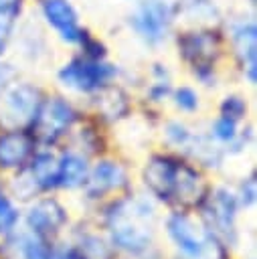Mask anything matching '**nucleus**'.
I'll list each match as a JSON object with an SVG mask.
<instances>
[{
    "label": "nucleus",
    "instance_id": "obj_1",
    "mask_svg": "<svg viewBox=\"0 0 257 259\" xmlns=\"http://www.w3.org/2000/svg\"><path fill=\"white\" fill-rule=\"evenodd\" d=\"M152 206L144 200H123L109 214V231L113 241L127 251H142L148 247L152 229Z\"/></svg>",
    "mask_w": 257,
    "mask_h": 259
},
{
    "label": "nucleus",
    "instance_id": "obj_2",
    "mask_svg": "<svg viewBox=\"0 0 257 259\" xmlns=\"http://www.w3.org/2000/svg\"><path fill=\"white\" fill-rule=\"evenodd\" d=\"M113 75L115 69L111 65H105L99 59H91V57L73 59L59 71L61 83L77 91H95L103 87Z\"/></svg>",
    "mask_w": 257,
    "mask_h": 259
},
{
    "label": "nucleus",
    "instance_id": "obj_3",
    "mask_svg": "<svg viewBox=\"0 0 257 259\" xmlns=\"http://www.w3.org/2000/svg\"><path fill=\"white\" fill-rule=\"evenodd\" d=\"M172 22V8L164 0H144L132 14L134 30L148 42L158 45L166 38Z\"/></svg>",
    "mask_w": 257,
    "mask_h": 259
},
{
    "label": "nucleus",
    "instance_id": "obj_4",
    "mask_svg": "<svg viewBox=\"0 0 257 259\" xmlns=\"http://www.w3.org/2000/svg\"><path fill=\"white\" fill-rule=\"evenodd\" d=\"M73 119H75L73 107L65 99L53 97V99H49V101L38 105L36 115L32 117V123H34L36 136L45 144H51L61 134H65V130L73 123Z\"/></svg>",
    "mask_w": 257,
    "mask_h": 259
},
{
    "label": "nucleus",
    "instance_id": "obj_5",
    "mask_svg": "<svg viewBox=\"0 0 257 259\" xmlns=\"http://www.w3.org/2000/svg\"><path fill=\"white\" fill-rule=\"evenodd\" d=\"M168 233H170L172 241L188 257H194V255L202 253L212 243V237H208L206 231L196 221H192L190 217L180 214V212L178 214H172L168 219Z\"/></svg>",
    "mask_w": 257,
    "mask_h": 259
},
{
    "label": "nucleus",
    "instance_id": "obj_6",
    "mask_svg": "<svg viewBox=\"0 0 257 259\" xmlns=\"http://www.w3.org/2000/svg\"><path fill=\"white\" fill-rule=\"evenodd\" d=\"M180 166L176 160L172 158H164V156H154L150 160V164L144 170V178L148 188L164 200H170L174 196L176 190V180H178V172Z\"/></svg>",
    "mask_w": 257,
    "mask_h": 259
},
{
    "label": "nucleus",
    "instance_id": "obj_7",
    "mask_svg": "<svg viewBox=\"0 0 257 259\" xmlns=\"http://www.w3.org/2000/svg\"><path fill=\"white\" fill-rule=\"evenodd\" d=\"M40 105L38 89L32 85H16L4 95V117L12 125L28 123Z\"/></svg>",
    "mask_w": 257,
    "mask_h": 259
},
{
    "label": "nucleus",
    "instance_id": "obj_8",
    "mask_svg": "<svg viewBox=\"0 0 257 259\" xmlns=\"http://www.w3.org/2000/svg\"><path fill=\"white\" fill-rule=\"evenodd\" d=\"M42 14L47 22L69 42H79L83 40V30L79 26V18L75 8L71 6L69 0H42Z\"/></svg>",
    "mask_w": 257,
    "mask_h": 259
},
{
    "label": "nucleus",
    "instance_id": "obj_9",
    "mask_svg": "<svg viewBox=\"0 0 257 259\" xmlns=\"http://www.w3.org/2000/svg\"><path fill=\"white\" fill-rule=\"evenodd\" d=\"M67 221V212L65 208L57 202V200H40L36 202L30 212H28V225L32 227V231H36L38 235H51L57 233Z\"/></svg>",
    "mask_w": 257,
    "mask_h": 259
},
{
    "label": "nucleus",
    "instance_id": "obj_10",
    "mask_svg": "<svg viewBox=\"0 0 257 259\" xmlns=\"http://www.w3.org/2000/svg\"><path fill=\"white\" fill-rule=\"evenodd\" d=\"M32 152V138L24 132H8L0 136V166L18 168Z\"/></svg>",
    "mask_w": 257,
    "mask_h": 259
},
{
    "label": "nucleus",
    "instance_id": "obj_11",
    "mask_svg": "<svg viewBox=\"0 0 257 259\" xmlns=\"http://www.w3.org/2000/svg\"><path fill=\"white\" fill-rule=\"evenodd\" d=\"M125 184V172L119 164L115 162H99L91 176H89V182H87V194L91 198H97L101 196L103 192L107 190H113V188H119Z\"/></svg>",
    "mask_w": 257,
    "mask_h": 259
},
{
    "label": "nucleus",
    "instance_id": "obj_12",
    "mask_svg": "<svg viewBox=\"0 0 257 259\" xmlns=\"http://www.w3.org/2000/svg\"><path fill=\"white\" fill-rule=\"evenodd\" d=\"M180 47H182L184 57L192 61L194 67L208 69V63L212 61L217 53V38L208 32H192L180 40Z\"/></svg>",
    "mask_w": 257,
    "mask_h": 259
},
{
    "label": "nucleus",
    "instance_id": "obj_13",
    "mask_svg": "<svg viewBox=\"0 0 257 259\" xmlns=\"http://www.w3.org/2000/svg\"><path fill=\"white\" fill-rule=\"evenodd\" d=\"M255 24L249 22V24H239L233 32V40H235V47H237V53L245 65V69L249 71V81L255 83Z\"/></svg>",
    "mask_w": 257,
    "mask_h": 259
},
{
    "label": "nucleus",
    "instance_id": "obj_14",
    "mask_svg": "<svg viewBox=\"0 0 257 259\" xmlns=\"http://www.w3.org/2000/svg\"><path fill=\"white\" fill-rule=\"evenodd\" d=\"M87 180V164L77 154H65L57 162V186L75 188Z\"/></svg>",
    "mask_w": 257,
    "mask_h": 259
},
{
    "label": "nucleus",
    "instance_id": "obj_15",
    "mask_svg": "<svg viewBox=\"0 0 257 259\" xmlns=\"http://www.w3.org/2000/svg\"><path fill=\"white\" fill-rule=\"evenodd\" d=\"M235 208H237L235 196H233L231 192H227L225 188L217 190L215 206H212V217H215V223H217L223 231H231V229H233Z\"/></svg>",
    "mask_w": 257,
    "mask_h": 259
},
{
    "label": "nucleus",
    "instance_id": "obj_16",
    "mask_svg": "<svg viewBox=\"0 0 257 259\" xmlns=\"http://www.w3.org/2000/svg\"><path fill=\"white\" fill-rule=\"evenodd\" d=\"M30 174L40 188H51L57 186V160L51 154H38L32 160Z\"/></svg>",
    "mask_w": 257,
    "mask_h": 259
},
{
    "label": "nucleus",
    "instance_id": "obj_17",
    "mask_svg": "<svg viewBox=\"0 0 257 259\" xmlns=\"http://www.w3.org/2000/svg\"><path fill=\"white\" fill-rule=\"evenodd\" d=\"M71 259H109V249L97 237H87L81 241L79 249L71 253Z\"/></svg>",
    "mask_w": 257,
    "mask_h": 259
},
{
    "label": "nucleus",
    "instance_id": "obj_18",
    "mask_svg": "<svg viewBox=\"0 0 257 259\" xmlns=\"http://www.w3.org/2000/svg\"><path fill=\"white\" fill-rule=\"evenodd\" d=\"M221 111L225 117H231V119H241L243 113H245V101L241 97H227L221 105Z\"/></svg>",
    "mask_w": 257,
    "mask_h": 259
},
{
    "label": "nucleus",
    "instance_id": "obj_19",
    "mask_svg": "<svg viewBox=\"0 0 257 259\" xmlns=\"http://www.w3.org/2000/svg\"><path fill=\"white\" fill-rule=\"evenodd\" d=\"M16 219H18L16 210L12 208V204L8 202V198L0 194V231L12 229V225L16 223Z\"/></svg>",
    "mask_w": 257,
    "mask_h": 259
},
{
    "label": "nucleus",
    "instance_id": "obj_20",
    "mask_svg": "<svg viewBox=\"0 0 257 259\" xmlns=\"http://www.w3.org/2000/svg\"><path fill=\"white\" fill-rule=\"evenodd\" d=\"M215 136L219 138V140H233L235 138V119H231V117H225V115H221L217 121H215Z\"/></svg>",
    "mask_w": 257,
    "mask_h": 259
},
{
    "label": "nucleus",
    "instance_id": "obj_21",
    "mask_svg": "<svg viewBox=\"0 0 257 259\" xmlns=\"http://www.w3.org/2000/svg\"><path fill=\"white\" fill-rule=\"evenodd\" d=\"M24 259H53V253L40 241H26Z\"/></svg>",
    "mask_w": 257,
    "mask_h": 259
},
{
    "label": "nucleus",
    "instance_id": "obj_22",
    "mask_svg": "<svg viewBox=\"0 0 257 259\" xmlns=\"http://www.w3.org/2000/svg\"><path fill=\"white\" fill-rule=\"evenodd\" d=\"M176 103H178V107H182V109H186V111H192V109H196L198 99H196V93H194L192 89L180 87V89L176 91Z\"/></svg>",
    "mask_w": 257,
    "mask_h": 259
},
{
    "label": "nucleus",
    "instance_id": "obj_23",
    "mask_svg": "<svg viewBox=\"0 0 257 259\" xmlns=\"http://www.w3.org/2000/svg\"><path fill=\"white\" fill-rule=\"evenodd\" d=\"M166 134H168V138H170L174 144H178V146H184V144L190 140V134H188L186 127L180 125V123H170Z\"/></svg>",
    "mask_w": 257,
    "mask_h": 259
},
{
    "label": "nucleus",
    "instance_id": "obj_24",
    "mask_svg": "<svg viewBox=\"0 0 257 259\" xmlns=\"http://www.w3.org/2000/svg\"><path fill=\"white\" fill-rule=\"evenodd\" d=\"M8 36H10V18H2V16H0V55H2L4 49H6Z\"/></svg>",
    "mask_w": 257,
    "mask_h": 259
},
{
    "label": "nucleus",
    "instance_id": "obj_25",
    "mask_svg": "<svg viewBox=\"0 0 257 259\" xmlns=\"http://www.w3.org/2000/svg\"><path fill=\"white\" fill-rule=\"evenodd\" d=\"M253 200H255V180L251 178V180L247 182V186H243V202L249 204V202H253Z\"/></svg>",
    "mask_w": 257,
    "mask_h": 259
},
{
    "label": "nucleus",
    "instance_id": "obj_26",
    "mask_svg": "<svg viewBox=\"0 0 257 259\" xmlns=\"http://www.w3.org/2000/svg\"><path fill=\"white\" fill-rule=\"evenodd\" d=\"M166 93H168V85H166V83H158V85L152 89V97H154L156 101H160Z\"/></svg>",
    "mask_w": 257,
    "mask_h": 259
},
{
    "label": "nucleus",
    "instance_id": "obj_27",
    "mask_svg": "<svg viewBox=\"0 0 257 259\" xmlns=\"http://www.w3.org/2000/svg\"><path fill=\"white\" fill-rule=\"evenodd\" d=\"M10 77V69L8 67H4V65H0V89H2V85L6 83V79Z\"/></svg>",
    "mask_w": 257,
    "mask_h": 259
},
{
    "label": "nucleus",
    "instance_id": "obj_28",
    "mask_svg": "<svg viewBox=\"0 0 257 259\" xmlns=\"http://www.w3.org/2000/svg\"><path fill=\"white\" fill-rule=\"evenodd\" d=\"M53 259H71V257H67V255H57V257H55V255H53Z\"/></svg>",
    "mask_w": 257,
    "mask_h": 259
}]
</instances>
